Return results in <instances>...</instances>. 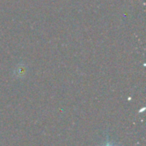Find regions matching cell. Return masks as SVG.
<instances>
[{
	"mask_svg": "<svg viewBox=\"0 0 146 146\" xmlns=\"http://www.w3.org/2000/svg\"><path fill=\"white\" fill-rule=\"evenodd\" d=\"M102 146H115V145L113 143H111L110 141H109V140H108V141H107L104 145H102Z\"/></svg>",
	"mask_w": 146,
	"mask_h": 146,
	"instance_id": "1",
	"label": "cell"
}]
</instances>
